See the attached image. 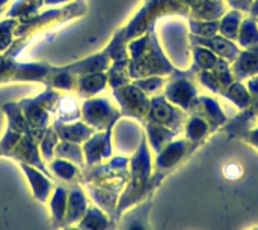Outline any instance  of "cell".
<instances>
[{"label":"cell","instance_id":"obj_1","mask_svg":"<svg viewBox=\"0 0 258 230\" xmlns=\"http://www.w3.org/2000/svg\"><path fill=\"white\" fill-rule=\"evenodd\" d=\"M165 178L166 175L154 170L150 145L144 133L139 146L128 161V182L125 190L119 194L115 218L118 220L128 208L147 200L148 197H153L154 190L159 188Z\"/></svg>","mask_w":258,"mask_h":230},{"label":"cell","instance_id":"obj_2","mask_svg":"<svg viewBox=\"0 0 258 230\" xmlns=\"http://www.w3.org/2000/svg\"><path fill=\"white\" fill-rule=\"evenodd\" d=\"M130 53L128 75L130 78H144L151 75H171L177 66L166 57L156 35V29H148L138 39L127 44Z\"/></svg>","mask_w":258,"mask_h":230},{"label":"cell","instance_id":"obj_3","mask_svg":"<svg viewBox=\"0 0 258 230\" xmlns=\"http://www.w3.org/2000/svg\"><path fill=\"white\" fill-rule=\"evenodd\" d=\"M86 12V2L77 0L70 5H63L62 8L50 9L41 15H33L27 20H20L21 23L15 27L14 33L18 38H27L29 35L39 33L42 30H47L48 27H57L71 18L82 17Z\"/></svg>","mask_w":258,"mask_h":230},{"label":"cell","instance_id":"obj_4","mask_svg":"<svg viewBox=\"0 0 258 230\" xmlns=\"http://www.w3.org/2000/svg\"><path fill=\"white\" fill-rule=\"evenodd\" d=\"M197 75L190 69H175L166 80L163 87V95L169 102L180 107L186 113L190 111L197 98L200 96V90L197 87Z\"/></svg>","mask_w":258,"mask_h":230},{"label":"cell","instance_id":"obj_5","mask_svg":"<svg viewBox=\"0 0 258 230\" xmlns=\"http://www.w3.org/2000/svg\"><path fill=\"white\" fill-rule=\"evenodd\" d=\"M60 95L50 87H45V90L35 96V98H26L18 102L21 107V111L30 127V130H47L50 124V113H54V108L57 105Z\"/></svg>","mask_w":258,"mask_h":230},{"label":"cell","instance_id":"obj_6","mask_svg":"<svg viewBox=\"0 0 258 230\" xmlns=\"http://www.w3.org/2000/svg\"><path fill=\"white\" fill-rule=\"evenodd\" d=\"M112 93L119 105L121 118L136 119L139 122H145L148 110H150V98L133 83H127L121 87L112 89Z\"/></svg>","mask_w":258,"mask_h":230},{"label":"cell","instance_id":"obj_7","mask_svg":"<svg viewBox=\"0 0 258 230\" xmlns=\"http://www.w3.org/2000/svg\"><path fill=\"white\" fill-rule=\"evenodd\" d=\"M80 110L85 124L92 127L95 131L113 130L116 122L121 119V111L106 98H89L82 104Z\"/></svg>","mask_w":258,"mask_h":230},{"label":"cell","instance_id":"obj_8","mask_svg":"<svg viewBox=\"0 0 258 230\" xmlns=\"http://www.w3.org/2000/svg\"><path fill=\"white\" fill-rule=\"evenodd\" d=\"M187 116L189 114L184 110L169 102L166 96L160 93V95H153V98H150V110H148L145 122L147 121L154 122V124H159L174 131L181 133L187 121Z\"/></svg>","mask_w":258,"mask_h":230},{"label":"cell","instance_id":"obj_9","mask_svg":"<svg viewBox=\"0 0 258 230\" xmlns=\"http://www.w3.org/2000/svg\"><path fill=\"white\" fill-rule=\"evenodd\" d=\"M201 145L187 139H178L168 143L154 160V170L163 175H169L181 163H184Z\"/></svg>","mask_w":258,"mask_h":230},{"label":"cell","instance_id":"obj_10","mask_svg":"<svg viewBox=\"0 0 258 230\" xmlns=\"http://www.w3.org/2000/svg\"><path fill=\"white\" fill-rule=\"evenodd\" d=\"M9 158H14L17 163H24L29 166H33L36 169H39L42 173H45L48 178L54 179V176L48 172L45 161L41 157L39 152V142L32 136V133L29 131L27 134H24L20 142L14 146V149L8 154Z\"/></svg>","mask_w":258,"mask_h":230},{"label":"cell","instance_id":"obj_11","mask_svg":"<svg viewBox=\"0 0 258 230\" xmlns=\"http://www.w3.org/2000/svg\"><path fill=\"white\" fill-rule=\"evenodd\" d=\"M112 134L113 130L97 131L92 137H89L83 143L82 149H83L86 167L101 164L103 161L112 158Z\"/></svg>","mask_w":258,"mask_h":230},{"label":"cell","instance_id":"obj_12","mask_svg":"<svg viewBox=\"0 0 258 230\" xmlns=\"http://www.w3.org/2000/svg\"><path fill=\"white\" fill-rule=\"evenodd\" d=\"M187 114H198L203 119H206L212 128V133L221 130V127L230 119L225 114L219 101L215 96H209V95H200Z\"/></svg>","mask_w":258,"mask_h":230},{"label":"cell","instance_id":"obj_13","mask_svg":"<svg viewBox=\"0 0 258 230\" xmlns=\"http://www.w3.org/2000/svg\"><path fill=\"white\" fill-rule=\"evenodd\" d=\"M189 44L190 45H201V47H206L209 50H212L218 57H224L227 59L230 63H233L237 56L240 54L242 48L237 45L236 41H231L222 35H213V36H209V38H204V36H197V35H192L189 33Z\"/></svg>","mask_w":258,"mask_h":230},{"label":"cell","instance_id":"obj_14","mask_svg":"<svg viewBox=\"0 0 258 230\" xmlns=\"http://www.w3.org/2000/svg\"><path fill=\"white\" fill-rule=\"evenodd\" d=\"M151 208H153L151 197L128 208L116 220L115 230H151L150 221H148Z\"/></svg>","mask_w":258,"mask_h":230},{"label":"cell","instance_id":"obj_15","mask_svg":"<svg viewBox=\"0 0 258 230\" xmlns=\"http://www.w3.org/2000/svg\"><path fill=\"white\" fill-rule=\"evenodd\" d=\"M18 166L29 181L33 197L41 203H48L51 193L54 190V185H56L54 181L33 166L24 164V163H18Z\"/></svg>","mask_w":258,"mask_h":230},{"label":"cell","instance_id":"obj_16","mask_svg":"<svg viewBox=\"0 0 258 230\" xmlns=\"http://www.w3.org/2000/svg\"><path fill=\"white\" fill-rule=\"evenodd\" d=\"M86 209H88V199L80 184L79 182L68 184V203H67V214L62 223V229L79 223L85 215Z\"/></svg>","mask_w":258,"mask_h":230},{"label":"cell","instance_id":"obj_17","mask_svg":"<svg viewBox=\"0 0 258 230\" xmlns=\"http://www.w3.org/2000/svg\"><path fill=\"white\" fill-rule=\"evenodd\" d=\"M258 127V116L254 111V108L249 105L248 108L240 110V113H237L236 116H233L231 119H228L222 127L221 131L225 133L228 136V139H240L251 130H254Z\"/></svg>","mask_w":258,"mask_h":230},{"label":"cell","instance_id":"obj_18","mask_svg":"<svg viewBox=\"0 0 258 230\" xmlns=\"http://www.w3.org/2000/svg\"><path fill=\"white\" fill-rule=\"evenodd\" d=\"M189 9V17L197 20H221L228 11L225 0H180Z\"/></svg>","mask_w":258,"mask_h":230},{"label":"cell","instance_id":"obj_19","mask_svg":"<svg viewBox=\"0 0 258 230\" xmlns=\"http://www.w3.org/2000/svg\"><path fill=\"white\" fill-rule=\"evenodd\" d=\"M51 128L56 131V134H57L60 142H71V143H77V145L85 143L89 137H92L97 133L88 124L79 122V121L70 122V124H63V122L54 121Z\"/></svg>","mask_w":258,"mask_h":230},{"label":"cell","instance_id":"obj_20","mask_svg":"<svg viewBox=\"0 0 258 230\" xmlns=\"http://www.w3.org/2000/svg\"><path fill=\"white\" fill-rule=\"evenodd\" d=\"M231 71L236 81H246L248 78L258 75V45L245 48L237 59L231 63Z\"/></svg>","mask_w":258,"mask_h":230},{"label":"cell","instance_id":"obj_21","mask_svg":"<svg viewBox=\"0 0 258 230\" xmlns=\"http://www.w3.org/2000/svg\"><path fill=\"white\" fill-rule=\"evenodd\" d=\"M144 131H145V137H147V142L150 145V148L159 154L168 143H171L180 133L178 131H174L168 127H163V125H159V124H154V122H144Z\"/></svg>","mask_w":258,"mask_h":230},{"label":"cell","instance_id":"obj_22","mask_svg":"<svg viewBox=\"0 0 258 230\" xmlns=\"http://www.w3.org/2000/svg\"><path fill=\"white\" fill-rule=\"evenodd\" d=\"M86 190L89 193V197L95 203V206H98L101 211H104L110 218L116 221L115 217H116V206H118L119 194L115 191L97 187L94 184H86Z\"/></svg>","mask_w":258,"mask_h":230},{"label":"cell","instance_id":"obj_23","mask_svg":"<svg viewBox=\"0 0 258 230\" xmlns=\"http://www.w3.org/2000/svg\"><path fill=\"white\" fill-rule=\"evenodd\" d=\"M109 84L106 72H91L79 75L76 92L80 98H92L97 93L103 92L104 87Z\"/></svg>","mask_w":258,"mask_h":230},{"label":"cell","instance_id":"obj_24","mask_svg":"<svg viewBox=\"0 0 258 230\" xmlns=\"http://www.w3.org/2000/svg\"><path fill=\"white\" fill-rule=\"evenodd\" d=\"M115 224L116 221L113 218L94 205L88 206L85 215L77 223V227L80 230H115Z\"/></svg>","mask_w":258,"mask_h":230},{"label":"cell","instance_id":"obj_25","mask_svg":"<svg viewBox=\"0 0 258 230\" xmlns=\"http://www.w3.org/2000/svg\"><path fill=\"white\" fill-rule=\"evenodd\" d=\"M67 203H68V188L65 185H54V190L48 200L53 229H62V223L67 214Z\"/></svg>","mask_w":258,"mask_h":230},{"label":"cell","instance_id":"obj_26","mask_svg":"<svg viewBox=\"0 0 258 230\" xmlns=\"http://www.w3.org/2000/svg\"><path fill=\"white\" fill-rule=\"evenodd\" d=\"M48 170L51 172L53 176H56L57 179H60L67 184H71V182L80 184V178H82V172H83L74 163L62 160V158H53L51 161H48Z\"/></svg>","mask_w":258,"mask_h":230},{"label":"cell","instance_id":"obj_27","mask_svg":"<svg viewBox=\"0 0 258 230\" xmlns=\"http://www.w3.org/2000/svg\"><path fill=\"white\" fill-rule=\"evenodd\" d=\"M221 96H224L225 99H228L236 108L243 110L248 108L252 102V95L249 93L246 84L243 81H233L227 89L221 90L219 93Z\"/></svg>","mask_w":258,"mask_h":230},{"label":"cell","instance_id":"obj_28","mask_svg":"<svg viewBox=\"0 0 258 230\" xmlns=\"http://www.w3.org/2000/svg\"><path fill=\"white\" fill-rule=\"evenodd\" d=\"M184 133H186V139L201 145L210 134H212V128L209 125V122L206 119H203L198 114H189L187 121L184 124Z\"/></svg>","mask_w":258,"mask_h":230},{"label":"cell","instance_id":"obj_29","mask_svg":"<svg viewBox=\"0 0 258 230\" xmlns=\"http://www.w3.org/2000/svg\"><path fill=\"white\" fill-rule=\"evenodd\" d=\"M53 114L56 116V121L63 122V124H70V122H76L82 118V110H80L76 98L60 96Z\"/></svg>","mask_w":258,"mask_h":230},{"label":"cell","instance_id":"obj_30","mask_svg":"<svg viewBox=\"0 0 258 230\" xmlns=\"http://www.w3.org/2000/svg\"><path fill=\"white\" fill-rule=\"evenodd\" d=\"M192 47V65H190V71L197 75L200 71H210L213 69V66L216 65L218 62V56L206 48V47H201V45H190Z\"/></svg>","mask_w":258,"mask_h":230},{"label":"cell","instance_id":"obj_31","mask_svg":"<svg viewBox=\"0 0 258 230\" xmlns=\"http://www.w3.org/2000/svg\"><path fill=\"white\" fill-rule=\"evenodd\" d=\"M237 45L245 50L258 45V23L255 17H245L242 20L239 33H237Z\"/></svg>","mask_w":258,"mask_h":230},{"label":"cell","instance_id":"obj_32","mask_svg":"<svg viewBox=\"0 0 258 230\" xmlns=\"http://www.w3.org/2000/svg\"><path fill=\"white\" fill-rule=\"evenodd\" d=\"M243 18L245 17H243L242 11L228 9L224 14V17L219 20V35H222V36H225V38H228L231 41H236Z\"/></svg>","mask_w":258,"mask_h":230},{"label":"cell","instance_id":"obj_33","mask_svg":"<svg viewBox=\"0 0 258 230\" xmlns=\"http://www.w3.org/2000/svg\"><path fill=\"white\" fill-rule=\"evenodd\" d=\"M54 157L56 158H62L67 161L74 163L76 166H79L82 170L86 167L85 163V155H83V149L80 145L77 143H71V142H60L56 145L54 148Z\"/></svg>","mask_w":258,"mask_h":230},{"label":"cell","instance_id":"obj_34","mask_svg":"<svg viewBox=\"0 0 258 230\" xmlns=\"http://www.w3.org/2000/svg\"><path fill=\"white\" fill-rule=\"evenodd\" d=\"M3 111L6 114L8 119V128L18 131L21 134H27L30 131V127L21 111V107L18 105V102H8L3 105Z\"/></svg>","mask_w":258,"mask_h":230},{"label":"cell","instance_id":"obj_35","mask_svg":"<svg viewBox=\"0 0 258 230\" xmlns=\"http://www.w3.org/2000/svg\"><path fill=\"white\" fill-rule=\"evenodd\" d=\"M44 5V0H17L6 12V18H20L27 20L33 15H36L38 9Z\"/></svg>","mask_w":258,"mask_h":230},{"label":"cell","instance_id":"obj_36","mask_svg":"<svg viewBox=\"0 0 258 230\" xmlns=\"http://www.w3.org/2000/svg\"><path fill=\"white\" fill-rule=\"evenodd\" d=\"M189 23V33L197 36H213L219 33V20H197L192 17H187Z\"/></svg>","mask_w":258,"mask_h":230},{"label":"cell","instance_id":"obj_37","mask_svg":"<svg viewBox=\"0 0 258 230\" xmlns=\"http://www.w3.org/2000/svg\"><path fill=\"white\" fill-rule=\"evenodd\" d=\"M213 72V75L216 77V80L219 81L221 84V90L227 89L233 81H234V75H233V71H231V63L224 59V57H219L216 65L213 66V69H210ZM221 93V92H219Z\"/></svg>","mask_w":258,"mask_h":230},{"label":"cell","instance_id":"obj_38","mask_svg":"<svg viewBox=\"0 0 258 230\" xmlns=\"http://www.w3.org/2000/svg\"><path fill=\"white\" fill-rule=\"evenodd\" d=\"M57 143H59V137H57L56 131L53 128H47L44 137L39 142V152L45 163H48L54 158V148Z\"/></svg>","mask_w":258,"mask_h":230},{"label":"cell","instance_id":"obj_39","mask_svg":"<svg viewBox=\"0 0 258 230\" xmlns=\"http://www.w3.org/2000/svg\"><path fill=\"white\" fill-rule=\"evenodd\" d=\"M166 80L168 78H165L162 75H151V77L136 78V80H133V84L138 86L141 90H144L147 95H157V92L165 87Z\"/></svg>","mask_w":258,"mask_h":230},{"label":"cell","instance_id":"obj_40","mask_svg":"<svg viewBox=\"0 0 258 230\" xmlns=\"http://www.w3.org/2000/svg\"><path fill=\"white\" fill-rule=\"evenodd\" d=\"M17 26H18L17 18H6L0 21V51H6L14 42L12 32L15 30Z\"/></svg>","mask_w":258,"mask_h":230},{"label":"cell","instance_id":"obj_41","mask_svg":"<svg viewBox=\"0 0 258 230\" xmlns=\"http://www.w3.org/2000/svg\"><path fill=\"white\" fill-rule=\"evenodd\" d=\"M197 81H200V84L201 86H204L206 89H209L212 93H215V95H219V92H221V84H219V81L216 80V77L213 75V72L212 71H200L198 74H197Z\"/></svg>","mask_w":258,"mask_h":230},{"label":"cell","instance_id":"obj_42","mask_svg":"<svg viewBox=\"0 0 258 230\" xmlns=\"http://www.w3.org/2000/svg\"><path fill=\"white\" fill-rule=\"evenodd\" d=\"M243 175V167L239 164V163H228L225 167H224V176L230 181H236V179H240Z\"/></svg>","mask_w":258,"mask_h":230},{"label":"cell","instance_id":"obj_43","mask_svg":"<svg viewBox=\"0 0 258 230\" xmlns=\"http://www.w3.org/2000/svg\"><path fill=\"white\" fill-rule=\"evenodd\" d=\"M225 2L231 9H237V11H242L243 14L245 12L248 14L254 0H225Z\"/></svg>","mask_w":258,"mask_h":230},{"label":"cell","instance_id":"obj_44","mask_svg":"<svg viewBox=\"0 0 258 230\" xmlns=\"http://www.w3.org/2000/svg\"><path fill=\"white\" fill-rule=\"evenodd\" d=\"M242 140L246 142V143H249V145H252L255 149H258V127H255V128L251 130V131H248V133L242 137Z\"/></svg>","mask_w":258,"mask_h":230},{"label":"cell","instance_id":"obj_45","mask_svg":"<svg viewBox=\"0 0 258 230\" xmlns=\"http://www.w3.org/2000/svg\"><path fill=\"white\" fill-rule=\"evenodd\" d=\"M246 87L252 95V98H258V75H254L246 80Z\"/></svg>","mask_w":258,"mask_h":230},{"label":"cell","instance_id":"obj_46","mask_svg":"<svg viewBox=\"0 0 258 230\" xmlns=\"http://www.w3.org/2000/svg\"><path fill=\"white\" fill-rule=\"evenodd\" d=\"M251 17H255L258 18V0H254L252 2V5H251V8H249V12H248Z\"/></svg>","mask_w":258,"mask_h":230},{"label":"cell","instance_id":"obj_47","mask_svg":"<svg viewBox=\"0 0 258 230\" xmlns=\"http://www.w3.org/2000/svg\"><path fill=\"white\" fill-rule=\"evenodd\" d=\"M73 0H44L45 5H50V6H57V5H63V3H70Z\"/></svg>","mask_w":258,"mask_h":230},{"label":"cell","instance_id":"obj_48","mask_svg":"<svg viewBox=\"0 0 258 230\" xmlns=\"http://www.w3.org/2000/svg\"><path fill=\"white\" fill-rule=\"evenodd\" d=\"M251 107L254 108V111L257 113V116H258V98H252V102H251Z\"/></svg>","mask_w":258,"mask_h":230},{"label":"cell","instance_id":"obj_49","mask_svg":"<svg viewBox=\"0 0 258 230\" xmlns=\"http://www.w3.org/2000/svg\"><path fill=\"white\" fill-rule=\"evenodd\" d=\"M8 3H9V0H0V8H6Z\"/></svg>","mask_w":258,"mask_h":230},{"label":"cell","instance_id":"obj_50","mask_svg":"<svg viewBox=\"0 0 258 230\" xmlns=\"http://www.w3.org/2000/svg\"><path fill=\"white\" fill-rule=\"evenodd\" d=\"M63 230H80L77 226H67V227H63Z\"/></svg>","mask_w":258,"mask_h":230},{"label":"cell","instance_id":"obj_51","mask_svg":"<svg viewBox=\"0 0 258 230\" xmlns=\"http://www.w3.org/2000/svg\"><path fill=\"white\" fill-rule=\"evenodd\" d=\"M5 12H6V9H5V8H0V15L5 14Z\"/></svg>","mask_w":258,"mask_h":230},{"label":"cell","instance_id":"obj_52","mask_svg":"<svg viewBox=\"0 0 258 230\" xmlns=\"http://www.w3.org/2000/svg\"><path fill=\"white\" fill-rule=\"evenodd\" d=\"M257 23H258V18H257Z\"/></svg>","mask_w":258,"mask_h":230},{"label":"cell","instance_id":"obj_53","mask_svg":"<svg viewBox=\"0 0 258 230\" xmlns=\"http://www.w3.org/2000/svg\"><path fill=\"white\" fill-rule=\"evenodd\" d=\"M257 151H258V149H257Z\"/></svg>","mask_w":258,"mask_h":230}]
</instances>
